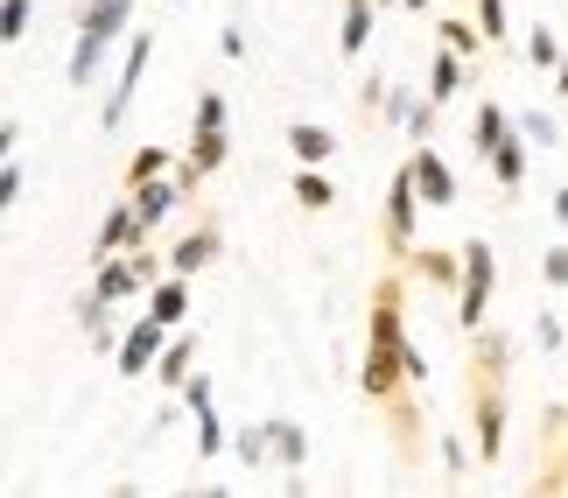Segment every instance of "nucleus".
<instances>
[{
    "instance_id": "obj_1",
    "label": "nucleus",
    "mask_w": 568,
    "mask_h": 498,
    "mask_svg": "<svg viewBox=\"0 0 568 498\" xmlns=\"http://www.w3.org/2000/svg\"><path fill=\"white\" fill-rule=\"evenodd\" d=\"M506 365L513 344L498 331H470V436H477V464L506 457Z\"/></svg>"
},
{
    "instance_id": "obj_2",
    "label": "nucleus",
    "mask_w": 568,
    "mask_h": 498,
    "mask_svg": "<svg viewBox=\"0 0 568 498\" xmlns=\"http://www.w3.org/2000/svg\"><path fill=\"white\" fill-rule=\"evenodd\" d=\"M491 288H498L491 240H470V246H464V288H456V323H464V331H485V316H491Z\"/></svg>"
},
{
    "instance_id": "obj_3",
    "label": "nucleus",
    "mask_w": 568,
    "mask_h": 498,
    "mask_svg": "<svg viewBox=\"0 0 568 498\" xmlns=\"http://www.w3.org/2000/svg\"><path fill=\"white\" fill-rule=\"evenodd\" d=\"M148 63H155V35H126V57H120V78H113V92H105V126H120L126 120V105H134L141 92V78H148Z\"/></svg>"
},
{
    "instance_id": "obj_4",
    "label": "nucleus",
    "mask_w": 568,
    "mask_h": 498,
    "mask_svg": "<svg viewBox=\"0 0 568 498\" xmlns=\"http://www.w3.org/2000/svg\"><path fill=\"white\" fill-rule=\"evenodd\" d=\"M534 491H568V407H548L540 415V470Z\"/></svg>"
},
{
    "instance_id": "obj_5",
    "label": "nucleus",
    "mask_w": 568,
    "mask_h": 498,
    "mask_svg": "<svg viewBox=\"0 0 568 498\" xmlns=\"http://www.w3.org/2000/svg\"><path fill=\"white\" fill-rule=\"evenodd\" d=\"M162 344H169V323H155V316H141L134 331L120 337V352H113V365H120V379H141V373H155Z\"/></svg>"
},
{
    "instance_id": "obj_6",
    "label": "nucleus",
    "mask_w": 568,
    "mask_h": 498,
    "mask_svg": "<svg viewBox=\"0 0 568 498\" xmlns=\"http://www.w3.org/2000/svg\"><path fill=\"white\" fill-rule=\"evenodd\" d=\"M414 211H422V190H414V169L386 183V246L393 253H414Z\"/></svg>"
},
{
    "instance_id": "obj_7",
    "label": "nucleus",
    "mask_w": 568,
    "mask_h": 498,
    "mask_svg": "<svg viewBox=\"0 0 568 498\" xmlns=\"http://www.w3.org/2000/svg\"><path fill=\"white\" fill-rule=\"evenodd\" d=\"M407 169H414V190H422V204H428V211H449V204H456V176H449V162L435 155L428 141H414Z\"/></svg>"
},
{
    "instance_id": "obj_8",
    "label": "nucleus",
    "mask_w": 568,
    "mask_h": 498,
    "mask_svg": "<svg viewBox=\"0 0 568 498\" xmlns=\"http://www.w3.org/2000/svg\"><path fill=\"white\" fill-rule=\"evenodd\" d=\"M126 21H134V0H78V35L105 42V50L126 35Z\"/></svg>"
},
{
    "instance_id": "obj_9",
    "label": "nucleus",
    "mask_w": 568,
    "mask_h": 498,
    "mask_svg": "<svg viewBox=\"0 0 568 498\" xmlns=\"http://www.w3.org/2000/svg\"><path fill=\"white\" fill-rule=\"evenodd\" d=\"M126 197H134V211H141V232H155V225H169V218H176V204L190 197V190H183V176H176V183L148 176V183H134V190H126Z\"/></svg>"
},
{
    "instance_id": "obj_10",
    "label": "nucleus",
    "mask_w": 568,
    "mask_h": 498,
    "mask_svg": "<svg viewBox=\"0 0 568 498\" xmlns=\"http://www.w3.org/2000/svg\"><path fill=\"white\" fill-rule=\"evenodd\" d=\"M225 155H232L225 126H196V134H190V155H183V190H196L211 169H225Z\"/></svg>"
},
{
    "instance_id": "obj_11",
    "label": "nucleus",
    "mask_w": 568,
    "mask_h": 498,
    "mask_svg": "<svg viewBox=\"0 0 568 498\" xmlns=\"http://www.w3.org/2000/svg\"><path fill=\"white\" fill-rule=\"evenodd\" d=\"M148 288V274H141V260L134 253H105L99 260V274H92V295L105 302H126V295H141Z\"/></svg>"
},
{
    "instance_id": "obj_12",
    "label": "nucleus",
    "mask_w": 568,
    "mask_h": 498,
    "mask_svg": "<svg viewBox=\"0 0 568 498\" xmlns=\"http://www.w3.org/2000/svg\"><path fill=\"white\" fill-rule=\"evenodd\" d=\"M527 155H534V141L513 126V134L485 155V162H491V183H498V190H519V183H527Z\"/></svg>"
},
{
    "instance_id": "obj_13",
    "label": "nucleus",
    "mask_w": 568,
    "mask_h": 498,
    "mask_svg": "<svg viewBox=\"0 0 568 498\" xmlns=\"http://www.w3.org/2000/svg\"><path fill=\"white\" fill-rule=\"evenodd\" d=\"M217 246H225V240H217V225H196V232H183V240L169 246V274H196V267H211V260H217Z\"/></svg>"
},
{
    "instance_id": "obj_14",
    "label": "nucleus",
    "mask_w": 568,
    "mask_h": 498,
    "mask_svg": "<svg viewBox=\"0 0 568 498\" xmlns=\"http://www.w3.org/2000/svg\"><path fill=\"white\" fill-rule=\"evenodd\" d=\"M148 316H155V323H169V331H176V323L190 316V274H162L155 288H148Z\"/></svg>"
},
{
    "instance_id": "obj_15",
    "label": "nucleus",
    "mask_w": 568,
    "mask_h": 498,
    "mask_svg": "<svg viewBox=\"0 0 568 498\" xmlns=\"http://www.w3.org/2000/svg\"><path fill=\"white\" fill-rule=\"evenodd\" d=\"M288 155H295L302 169H323V162L337 155V134H331V126H310V120H295V126H288Z\"/></svg>"
},
{
    "instance_id": "obj_16",
    "label": "nucleus",
    "mask_w": 568,
    "mask_h": 498,
    "mask_svg": "<svg viewBox=\"0 0 568 498\" xmlns=\"http://www.w3.org/2000/svg\"><path fill=\"white\" fill-rule=\"evenodd\" d=\"M414 274L435 281V288H464V253H443V246H414Z\"/></svg>"
},
{
    "instance_id": "obj_17",
    "label": "nucleus",
    "mask_w": 568,
    "mask_h": 498,
    "mask_svg": "<svg viewBox=\"0 0 568 498\" xmlns=\"http://www.w3.org/2000/svg\"><path fill=\"white\" fill-rule=\"evenodd\" d=\"M456 92H464V50H449V42H443V50L428 57V99L449 105Z\"/></svg>"
},
{
    "instance_id": "obj_18",
    "label": "nucleus",
    "mask_w": 568,
    "mask_h": 498,
    "mask_svg": "<svg viewBox=\"0 0 568 498\" xmlns=\"http://www.w3.org/2000/svg\"><path fill=\"white\" fill-rule=\"evenodd\" d=\"M190 358H196V344H190V337H176V331H169V344H162V358H155V379H162V386H176V394H183V386H190Z\"/></svg>"
},
{
    "instance_id": "obj_19",
    "label": "nucleus",
    "mask_w": 568,
    "mask_h": 498,
    "mask_svg": "<svg viewBox=\"0 0 568 498\" xmlns=\"http://www.w3.org/2000/svg\"><path fill=\"white\" fill-rule=\"evenodd\" d=\"M267 457H281L288 470H302V464H310V436H302L295 421H267Z\"/></svg>"
},
{
    "instance_id": "obj_20",
    "label": "nucleus",
    "mask_w": 568,
    "mask_h": 498,
    "mask_svg": "<svg viewBox=\"0 0 568 498\" xmlns=\"http://www.w3.org/2000/svg\"><path fill=\"white\" fill-rule=\"evenodd\" d=\"M506 134H513L506 105H491V99H485V105H477V120H470V141H477V155H491V148L506 141Z\"/></svg>"
},
{
    "instance_id": "obj_21",
    "label": "nucleus",
    "mask_w": 568,
    "mask_h": 498,
    "mask_svg": "<svg viewBox=\"0 0 568 498\" xmlns=\"http://www.w3.org/2000/svg\"><path fill=\"white\" fill-rule=\"evenodd\" d=\"M99 63H105V42H92V35H78V42H71V63H63V78H71L78 92H84V84L99 78Z\"/></svg>"
},
{
    "instance_id": "obj_22",
    "label": "nucleus",
    "mask_w": 568,
    "mask_h": 498,
    "mask_svg": "<svg viewBox=\"0 0 568 498\" xmlns=\"http://www.w3.org/2000/svg\"><path fill=\"white\" fill-rule=\"evenodd\" d=\"M295 204H310V211H331V204H337L331 176H323V169H302V176H295Z\"/></svg>"
},
{
    "instance_id": "obj_23",
    "label": "nucleus",
    "mask_w": 568,
    "mask_h": 498,
    "mask_svg": "<svg viewBox=\"0 0 568 498\" xmlns=\"http://www.w3.org/2000/svg\"><path fill=\"white\" fill-rule=\"evenodd\" d=\"M527 63H534V71H555V63H561V42H555L548 21H540V29L527 35Z\"/></svg>"
},
{
    "instance_id": "obj_24",
    "label": "nucleus",
    "mask_w": 568,
    "mask_h": 498,
    "mask_svg": "<svg viewBox=\"0 0 568 498\" xmlns=\"http://www.w3.org/2000/svg\"><path fill=\"white\" fill-rule=\"evenodd\" d=\"M232 457L260 470V464H267V428H239V436H232Z\"/></svg>"
},
{
    "instance_id": "obj_25",
    "label": "nucleus",
    "mask_w": 568,
    "mask_h": 498,
    "mask_svg": "<svg viewBox=\"0 0 568 498\" xmlns=\"http://www.w3.org/2000/svg\"><path fill=\"white\" fill-rule=\"evenodd\" d=\"M225 449V421H217V407H204L196 415V457H217Z\"/></svg>"
},
{
    "instance_id": "obj_26",
    "label": "nucleus",
    "mask_w": 568,
    "mask_h": 498,
    "mask_svg": "<svg viewBox=\"0 0 568 498\" xmlns=\"http://www.w3.org/2000/svg\"><path fill=\"white\" fill-rule=\"evenodd\" d=\"M435 35H443L449 50H464V57H477V50H485V29H470V21H443Z\"/></svg>"
},
{
    "instance_id": "obj_27",
    "label": "nucleus",
    "mask_w": 568,
    "mask_h": 498,
    "mask_svg": "<svg viewBox=\"0 0 568 498\" xmlns=\"http://www.w3.org/2000/svg\"><path fill=\"white\" fill-rule=\"evenodd\" d=\"M162 169H169V148H141V155L126 162V190L148 183V176H162Z\"/></svg>"
},
{
    "instance_id": "obj_28",
    "label": "nucleus",
    "mask_w": 568,
    "mask_h": 498,
    "mask_svg": "<svg viewBox=\"0 0 568 498\" xmlns=\"http://www.w3.org/2000/svg\"><path fill=\"white\" fill-rule=\"evenodd\" d=\"M477 29H485V42H506V0H477Z\"/></svg>"
},
{
    "instance_id": "obj_29",
    "label": "nucleus",
    "mask_w": 568,
    "mask_h": 498,
    "mask_svg": "<svg viewBox=\"0 0 568 498\" xmlns=\"http://www.w3.org/2000/svg\"><path fill=\"white\" fill-rule=\"evenodd\" d=\"M29 29V0H0V42H21Z\"/></svg>"
},
{
    "instance_id": "obj_30",
    "label": "nucleus",
    "mask_w": 568,
    "mask_h": 498,
    "mask_svg": "<svg viewBox=\"0 0 568 498\" xmlns=\"http://www.w3.org/2000/svg\"><path fill=\"white\" fill-rule=\"evenodd\" d=\"M540 281H548V288H568V246H548V253H540Z\"/></svg>"
},
{
    "instance_id": "obj_31",
    "label": "nucleus",
    "mask_w": 568,
    "mask_h": 498,
    "mask_svg": "<svg viewBox=\"0 0 568 498\" xmlns=\"http://www.w3.org/2000/svg\"><path fill=\"white\" fill-rule=\"evenodd\" d=\"M519 134H527L534 148H555V120L548 113H519Z\"/></svg>"
},
{
    "instance_id": "obj_32",
    "label": "nucleus",
    "mask_w": 568,
    "mask_h": 498,
    "mask_svg": "<svg viewBox=\"0 0 568 498\" xmlns=\"http://www.w3.org/2000/svg\"><path fill=\"white\" fill-rule=\"evenodd\" d=\"M196 126H225V92H204V99H196Z\"/></svg>"
},
{
    "instance_id": "obj_33",
    "label": "nucleus",
    "mask_w": 568,
    "mask_h": 498,
    "mask_svg": "<svg viewBox=\"0 0 568 498\" xmlns=\"http://www.w3.org/2000/svg\"><path fill=\"white\" fill-rule=\"evenodd\" d=\"M21 183H29V176H21V162H8V169H0V211H8V204L21 197Z\"/></svg>"
},
{
    "instance_id": "obj_34",
    "label": "nucleus",
    "mask_w": 568,
    "mask_h": 498,
    "mask_svg": "<svg viewBox=\"0 0 568 498\" xmlns=\"http://www.w3.org/2000/svg\"><path fill=\"white\" fill-rule=\"evenodd\" d=\"M183 407H190V415H204V407H211V379H204V373L183 386Z\"/></svg>"
},
{
    "instance_id": "obj_35",
    "label": "nucleus",
    "mask_w": 568,
    "mask_h": 498,
    "mask_svg": "<svg viewBox=\"0 0 568 498\" xmlns=\"http://www.w3.org/2000/svg\"><path fill=\"white\" fill-rule=\"evenodd\" d=\"M534 344H540V352H555V344H561V316H540L534 323Z\"/></svg>"
},
{
    "instance_id": "obj_36",
    "label": "nucleus",
    "mask_w": 568,
    "mask_h": 498,
    "mask_svg": "<svg viewBox=\"0 0 568 498\" xmlns=\"http://www.w3.org/2000/svg\"><path fill=\"white\" fill-rule=\"evenodd\" d=\"M14 148H21V126H0V169L14 162Z\"/></svg>"
},
{
    "instance_id": "obj_37",
    "label": "nucleus",
    "mask_w": 568,
    "mask_h": 498,
    "mask_svg": "<svg viewBox=\"0 0 568 498\" xmlns=\"http://www.w3.org/2000/svg\"><path fill=\"white\" fill-rule=\"evenodd\" d=\"M555 225H568V183L555 190Z\"/></svg>"
},
{
    "instance_id": "obj_38",
    "label": "nucleus",
    "mask_w": 568,
    "mask_h": 498,
    "mask_svg": "<svg viewBox=\"0 0 568 498\" xmlns=\"http://www.w3.org/2000/svg\"><path fill=\"white\" fill-rule=\"evenodd\" d=\"M555 92H561V99H568V57H561V63H555Z\"/></svg>"
},
{
    "instance_id": "obj_39",
    "label": "nucleus",
    "mask_w": 568,
    "mask_h": 498,
    "mask_svg": "<svg viewBox=\"0 0 568 498\" xmlns=\"http://www.w3.org/2000/svg\"><path fill=\"white\" fill-rule=\"evenodd\" d=\"M400 8H428V0H400Z\"/></svg>"
}]
</instances>
